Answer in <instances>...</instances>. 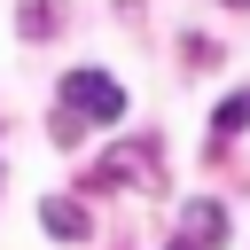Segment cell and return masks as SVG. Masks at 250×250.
I'll return each mask as SVG.
<instances>
[{
    "instance_id": "obj_1",
    "label": "cell",
    "mask_w": 250,
    "mask_h": 250,
    "mask_svg": "<svg viewBox=\"0 0 250 250\" xmlns=\"http://www.w3.org/2000/svg\"><path fill=\"white\" fill-rule=\"evenodd\" d=\"M62 117H78V125H117V117H125V86L102 78V70H62Z\"/></svg>"
},
{
    "instance_id": "obj_2",
    "label": "cell",
    "mask_w": 250,
    "mask_h": 250,
    "mask_svg": "<svg viewBox=\"0 0 250 250\" xmlns=\"http://www.w3.org/2000/svg\"><path fill=\"white\" fill-rule=\"evenodd\" d=\"M180 242H195V250H219V242H227V211H219L211 195H195V203H188V219H180Z\"/></svg>"
},
{
    "instance_id": "obj_3",
    "label": "cell",
    "mask_w": 250,
    "mask_h": 250,
    "mask_svg": "<svg viewBox=\"0 0 250 250\" xmlns=\"http://www.w3.org/2000/svg\"><path fill=\"white\" fill-rule=\"evenodd\" d=\"M39 227H47V234H62V242H86V234H94L86 203H62V195H47V203H39Z\"/></svg>"
},
{
    "instance_id": "obj_4",
    "label": "cell",
    "mask_w": 250,
    "mask_h": 250,
    "mask_svg": "<svg viewBox=\"0 0 250 250\" xmlns=\"http://www.w3.org/2000/svg\"><path fill=\"white\" fill-rule=\"evenodd\" d=\"M148 172H156V156H148V148H133V156L117 148V156H102V164H94V188H117V180H148Z\"/></svg>"
},
{
    "instance_id": "obj_5",
    "label": "cell",
    "mask_w": 250,
    "mask_h": 250,
    "mask_svg": "<svg viewBox=\"0 0 250 250\" xmlns=\"http://www.w3.org/2000/svg\"><path fill=\"white\" fill-rule=\"evenodd\" d=\"M211 133H219V141L250 133V94H227V102H219V117H211Z\"/></svg>"
},
{
    "instance_id": "obj_6",
    "label": "cell",
    "mask_w": 250,
    "mask_h": 250,
    "mask_svg": "<svg viewBox=\"0 0 250 250\" xmlns=\"http://www.w3.org/2000/svg\"><path fill=\"white\" fill-rule=\"evenodd\" d=\"M16 23H23V39H47V31H55V0H23Z\"/></svg>"
},
{
    "instance_id": "obj_7",
    "label": "cell",
    "mask_w": 250,
    "mask_h": 250,
    "mask_svg": "<svg viewBox=\"0 0 250 250\" xmlns=\"http://www.w3.org/2000/svg\"><path fill=\"white\" fill-rule=\"evenodd\" d=\"M227 8H250V0H227Z\"/></svg>"
},
{
    "instance_id": "obj_8",
    "label": "cell",
    "mask_w": 250,
    "mask_h": 250,
    "mask_svg": "<svg viewBox=\"0 0 250 250\" xmlns=\"http://www.w3.org/2000/svg\"><path fill=\"white\" fill-rule=\"evenodd\" d=\"M180 250H188V242H180Z\"/></svg>"
}]
</instances>
